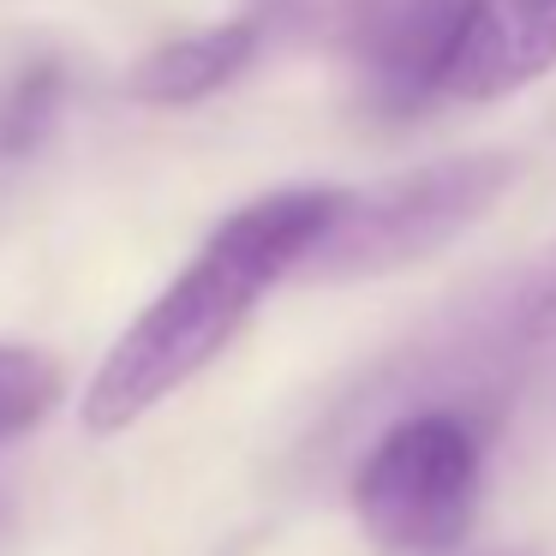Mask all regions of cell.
Here are the masks:
<instances>
[{"label": "cell", "mask_w": 556, "mask_h": 556, "mask_svg": "<svg viewBox=\"0 0 556 556\" xmlns=\"http://www.w3.org/2000/svg\"><path fill=\"white\" fill-rule=\"evenodd\" d=\"M503 336L527 341V348H539V341H556V257L527 281V288L515 293V312H508Z\"/></svg>", "instance_id": "10"}, {"label": "cell", "mask_w": 556, "mask_h": 556, "mask_svg": "<svg viewBox=\"0 0 556 556\" xmlns=\"http://www.w3.org/2000/svg\"><path fill=\"white\" fill-rule=\"evenodd\" d=\"M479 0H383L359 42L365 102L389 121L443 102V78L455 66Z\"/></svg>", "instance_id": "4"}, {"label": "cell", "mask_w": 556, "mask_h": 556, "mask_svg": "<svg viewBox=\"0 0 556 556\" xmlns=\"http://www.w3.org/2000/svg\"><path fill=\"white\" fill-rule=\"evenodd\" d=\"M341 204H348V192H336V186H281V192L233 210L97 365L85 389L90 431H126L150 407H162L174 389L192 383L210 359H222V348L240 336L257 300L281 276L312 264V252L336 228Z\"/></svg>", "instance_id": "1"}, {"label": "cell", "mask_w": 556, "mask_h": 556, "mask_svg": "<svg viewBox=\"0 0 556 556\" xmlns=\"http://www.w3.org/2000/svg\"><path fill=\"white\" fill-rule=\"evenodd\" d=\"M264 49V25L252 13L222 18V25L186 30V37H168L144 54V61L126 73V97L150 102V109H186V102H204L216 90H228L245 66Z\"/></svg>", "instance_id": "6"}, {"label": "cell", "mask_w": 556, "mask_h": 556, "mask_svg": "<svg viewBox=\"0 0 556 556\" xmlns=\"http://www.w3.org/2000/svg\"><path fill=\"white\" fill-rule=\"evenodd\" d=\"M556 66V0H479L443 102H491Z\"/></svg>", "instance_id": "5"}, {"label": "cell", "mask_w": 556, "mask_h": 556, "mask_svg": "<svg viewBox=\"0 0 556 556\" xmlns=\"http://www.w3.org/2000/svg\"><path fill=\"white\" fill-rule=\"evenodd\" d=\"M54 102H61V66L49 54H30L13 73H0V162L25 156L49 132Z\"/></svg>", "instance_id": "7"}, {"label": "cell", "mask_w": 556, "mask_h": 556, "mask_svg": "<svg viewBox=\"0 0 556 556\" xmlns=\"http://www.w3.org/2000/svg\"><path fill=\"white\" fill-rule=\"evenodd\" d=\"M484 491V431L460 407L395 419L353 472V515L365 539L395 556H448L472 532Z\"/></svg>", "instance_id": "2"}, {"label": "cell", "mask_w": 556, "mask_h": 556, "mask_svg": "<svg viewBox=\"0 0 556 556\" xmlns=\"http://www.w3.org/2000/svg\"><path fill=\"white\" fill-rule=\"evenodd\" d=\"M383 0H252V18L264 37H293V42H348L359 49Z\"/></svg>", "instance_id": "8"}, {"label": "cell", "mask_w": 556, "mask_h": 556, "mask_svg": "<svg viewBox=\"0 0 556 556\" xmlns=\"http://www.w3.org/2000/svg\"><path fill=\"white\" fill-rule=\"evenodd\" d=\"M61 401V365L37 348H0V443L49 419Z\"/></svg>", "instance_id": "9"}, {"label": "cell", "mask_w": 556, "mask_h": 556, "mask_svg": "<svg viewBox=\"0 0 556 556\" xmlns=\"http://www.w3.org/2000/svg\"><path fill=\"white\" fill-rule=\"evenodd\" d=\"M515 186V162L479 150V156H448L431 168L395 174L371 192H348L329 240L312 252V276L353 281V276H389L401 264L443 252L448 240L491 216V204Z\"/></svg>", "instance_id": "3"}]
</instances>
